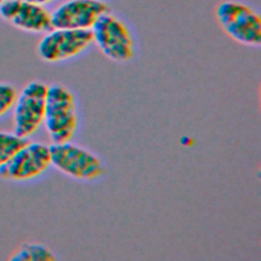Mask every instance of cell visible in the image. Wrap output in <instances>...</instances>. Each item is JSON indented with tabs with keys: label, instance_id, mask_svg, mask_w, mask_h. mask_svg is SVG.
I'll use <instances>...</instances> for the list:
<instances>
[{
	"label": "cell",
	"instance_id": "1",
	"mask_svg": "<svg viewBox=\"0 0 261 261\" xmlns=\"http://www.w3.org/2000/svg\"><path fill=\"white\" fill-rule=\"evenodd\" d=\"M43 124L52 143L71 141L79 116L75 96L68 87L62 84L48 86Z\"/></svg>",
	"mask_w": 261,
	"mask_h": 261
},
{
	"label": "cell",
	"instance_id": "3",
	"mask_svg": "<svg viewBox=\"0 0 261 261\" xmlns=\"http://www.w3.org/2000/svg\"><path fill=\"white\" fill-rule=\"evenodd\" d=\"M215 18L223 33L234 42L260 47L261 17L249 5L236 0H224L216 6Z\"/></svg>",
	"mask_w": 261,
	"mask_h": 261
},
{
	"label": "cell",
	"instance_id": "7",
	"mask_svg": "<svg viewBox=\"0 0 261 261\" xmlns=\"http://www.w3.org/2000/svg\"><path fill=\"white\" fill-rule=\"evenodd\" d=\"M50 166L49 145L28 140L6 163L0 166V177L10 181H27L42 175Z\"/></svg>",
	"mask_w": 261,
	"mask_h": 261
},
{
	"label": "cell",
	"instance_id": "8",
	"mask_svg": "<svg viewBox=\"0 0 261 261\" xmlns=\"http://www.w3.org/2000/svg\"><path fill=\"white\" fill-rule=\"evenodd\" d=\"M106 11L107 5L101 0H66L50 12L51 24L57 29L91 30Z\"/></svg>",
	"mask_w": 261,
	"mask_h": 261
},
{
	"label": "cell",
	"instance_id": "12",
	"mask_svg": "<svg viewBox=\"0 0 261 261\" xmlns=\"http://www.w3.org/2000/svg\"><path fill=\"white\" fill-rule=\"evenodd\" d=\"M17 91L8 83H0V117L7 113L13 106Z\"/></svg>",
	"mask_w": 261,
	"mask_h": 261
},
{
	"label": "cell",
	"instance_id": "6",
	"mask_svg": "<svg viewBox=\"0 0 261 261\" xmlns=\"http://www.w3.org/2000/svg\"><path fill=\"white\" fill-rule=\"evenodd\" d=\"M92 44L90 30L52 28L38 43L37 53L47 63H59L79 56Z\"/></svg>",
	"mask_w": 261,
	"mask_h": 261
},
{
	"label": "cell",
	"instance_id": "11",
	"mask_svg": "<svg viewBox=\"0 0 261 261\" xmlns=\"http://www.w3.org/2000/svg\"><path fill=\"white\" fill-rule=\"evenodd\" d=\"M27 141L28 139L14 132L0 130V166L6 163Z\"/></svg>",
	"mask_w": 261,
	"mask_h": 261
},
{
	"label": "cell",
	"instance_id": "13",
	"mask_svg": "<svg viewBox=\"0 0 261 261\" xmlns=\"http://www.w3.org/2000/svg\"><path fill=\"white\" fill-rule=\"evenodd\" d=\"M28 1H32V2H35V3H38V4H42V5H45V4H48L54 0H28Z\"/></svg>",
	"mask_w": 261,
	"mask_h": 261
},
{
	"label": "cell",
	"instance_id": "2",
	"mask_svg": "<svg viewBox=\"0 0 261 261\" xmlns=\"http://www.w3.org/2000/svg\"><path fill=\"white\" fill-rule=\"evenodd\" d=\"M51 166L79 181H95L106 173V165L99 155L71 141L49 145Z\"/></svg>",
	"mask_w": 261,
	"mask_h": 261
},
{
	"label": "cell",
	"instance_id": "10",
	"mask_svg": "<svg viewBox=\"0 0 261 261\" xmlns=\"http://www.w3.org/2000/svg\"><path fill=\"white\" fill-rule=\"evenodd\" d=\"M54 253L44 244L23 243L9 257L13 261H52Z\"/></svg>",
	"mask_w": 261,
	"mask_h": 261
},
{
	"label": "cell",
	"instance_id": "4",
	"mask_svg": "<svg viewBox=\"0 0 261 261\" xmlns=\"http://www.w3.org/2000/svg\"><path fill=\"white\" fill-rule=\"evenodd\" d=\"M93 44L111 61L125 63L136 53L133 34L126 23L108 11L104 12L91 28Z\"/></svg>",
	"mask_w": 261,
	"mask_h": 261
},
{
	"label": "cell",
	"instance_id": "14",
	"mask_svg": "<svg viewBox=\"0 0 261 261\" xmlns=\"http://www.w3.org/2000/svg\"><path fill=\"white\" fill-rule=\"evenodd\" d=\"M3 1H4V0H0V3H2V2H3Z\"/></svg>",
	"mask_w": 261,
	"mask_h": 261
},
{
	"label": "cell",
	"instance_id": "5",
	"mask_svg": "<svg viewBox=\"0 0 261 261\" xmlns=\"http://www.w3.org/2000/svg\"><path fill=\"white\" fill-rule=\"evenodd\" d=\"M48 85L41 81L29 82L17 93L12 109L13 132L28 139L43 123Z\"/></svg>",
	"mask_w": 261,
	"mask_h": 261
},
{
	"label": "cell",
	"instance_id": "9",
	"mask_svg": "<svg viewBox=\"0 0 261 261\" xmlns=\"http://www.w3.org/2000/svg\"><path fill=\"white\" fill-rule=\"evenodd\" d=\"M0 16L28 33L41 34L52 29L50 12L44 5L28 0H4L0 3Z\"/></svg>",
	"mask_w": 261,
	"mask_h": 261
}]
</instances>
